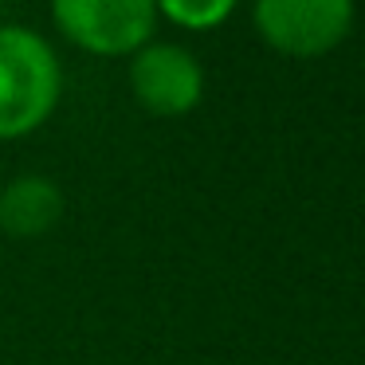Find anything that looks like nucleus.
<instances>
[{
	"label": "nucleus",
	"instance_id": "1",
	"mask_svg": "<svg viewBox=\"0 0 365 365\" xmlns=\"http://www.w3.org/2000/svg\"><path fill=\"white\" fill-rule=\"evenodd\" d=\"M59 98L56 51L28 28H0V138H20Z\"/></svg>",
	"mask_w": 365,
	"mask_h": 365
},
{
	"label": "nucleus",
	"instance_id": "2",
	"mask_svg": "<svg viewBox=\"0 0 365 365\" xmlns=\"http://www.w3.org/2000/svg\"><path fill=\"white\" fill-rule=\"evenodd\" d=\"M59 32L95 56L142 51L158 24L153 0H51Z\"/></svg>",
	"mask_w": 365,
	"mask_h": 365
},
{
	"label": "nucleus",
	"instance_id": "3",
	"mask_svg": "<svg viewBox=\"0 0 365 365\" xmlns=\"http://www.w3.org/2000/svg\"><path fill=\"white\" fill-rule=\"evenodd\" d=\"M354 0H255V28L283 56H326L346 40Z\"/></svg>",
	"mask_w": 365,
	"mask_h": 365
},
{
	"label": "nucleus",
	"instance_id": "4",
	"mask_svg": "<svg viewBox=\"0 0 365 365\" xmlns=\"http://www.w3.org/2000/svg\"><path fill=\"white\" fill-rule=\"evenodd\" d=\"M130 83H134L138 103L150 114H165V118L189 114L200 103V91H205L200 63L173 43H145L134 56Z\"/></svg>",
	"mask_w": 365,
	"mask_h": 365
},
{
	"label": "nucleus",
	"instance_id": "5",
	"mask_svg": "<svg viewBox=\"0 0 365 365\" xmlns=\"http://www.w3.org/2000/svg\"><path fill=\"white\" fill-rule=\"evenodd\" d=\"M63 216V192L43 177H20L0 192V228L12 236H43Z\"/></svg>",
	"mask_w": 365,
	"mask_h": 365
},
{
	"label": "nucleus",
	"instance_id": "6",
	"mask_svg": "<svg viewBox=\"0 0 365 365\" xmlns=\"http://www.w3.org/2000/svg\"><path fill=\"white\" fill-rule=\"evenodd\" d=\"M158 12H165L173 24L192 28V32H205L228 20V12L236 9V0H153Z\"/></svg>",
	"mask_w": 365,
	"mask_h": 365
}]
</instances>
